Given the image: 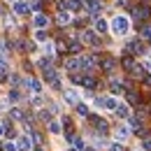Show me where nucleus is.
Returning a JSON list of instances; mask_svg holds the SVG:
<instances>
[{
  "mask_svg": "<svg viewBox=\"0 0 151 151\" xmlns=\"http://www.w3.org/2000/svg\"><path fill=\"white\" fill-rule=\"evenodd\" d=\"M109 30H112L116 37H123V35H128L130 33V19L126 17V14H116L109 23Z\"/></svg>",
  "mask_w": 151,
  "mask_h": 151,
  "instance_id": "f257e3e1",
  "label": "nucleus"
},
{
  "mask_svg": "<svg viewBox=\"0 0 151 151\" xmlns=\"http://www.w3.org/2000/svg\"><path fill=\"white\" fill-rule=\"evenodd\" d=\"M98 56H93V54H86V56H81V70L84 72H93L95 68H98Z\"/></svg>",
  "mask_w": 151,
  "mask_h": 151,
  "instance_id": "f03ea898",
  "label": "nucleus"
},
{
  "mask_svg": "<svg viewBox=\"0 0 151 151\" xmlns=\"http://www.w3.org/2000/svg\"><path fill=\"white\" fill-rule=\"evenodd\" d=\"M79 40L86 42V44H91V47H100V37H98L95 30H84V33L79 35Z\"/></svg>",
  "mask_w": 151,
  "mask_h": 151,
  "instance_id": "7ed1b4c3",
  "label": "nucleus"
},
{
  "mask_svg": "<svg viewBox=\"0 0 151 151\" xmlns=\"http://www.w3.org/2000/svg\"><path fill=\"white\" fill-rule=\"evenodd\" d=\"M84 7H86V12H88L91 17H95V19H98V14L102 12V2H100V0H86Z\"/></svg>",
  "mask_w": 151,
  "mask_h": 151,
  "instance_id": "20e7f679",
  "label": "nucleus"
},
{
  "mask_svg": "<svg viewBox=\"0 0 151 151\" xmlns=\"http://www.w3.org/2000/svg\"><path fill=\"white\" fill-rule=\"evenodd\" d=\"M126 51H128L130 56H137V54H144V44H142V40H132V42H128Z\"/></svg>",
  "mask_w": 151,
  "mask_h": 151,
  "instance_id": "39448f33",
  "label": "nucleus"
},
{
  "mask_svg": "<svg viewBox=\"0 0 151 151\" xmlns=\"http://www.w3.org/2000/svg\"><path fill=\"white\" fill-rule=\"evenodd\" d=\"M33 142H35V139H33L30 135H21V137H19V142H17V144H19V149H21V151H30V149H33V147H35Z\"/></svg>",
  "mask_w": 151,
  "mask_h": 151,
  "instance_id": "423d86ee",
  "label": "nucleus"
},
{
  "mask_svg": "<svg viewBox=\"0 0 151 151\" xmlns=\"http://www.w3.org/2000/svg\"><path fill=\"white\" fill-rule=\"evenodd\" d=\"M65 70L72 72V75H75L77 70H81V56L79 58H68V60H65Z\"/></svg>",
  "mask_w": 151,
  "mask_h": 151,
  "instance_id": "0eeeda50",
  "label": "nucleus"
},
{
  "mask_svg": "<svg viewBox=\"0 0 151 151\" xmlns=\"http://www.w3.org/2000/svg\"><path fill=\"white\" fill-rule=\"evenodd\" d=\"M114 137H116L119 142H126V139L130 137V126H119V128L114 130Z\"/></svg>",
  "mask_w": 151,
  "mask_h": 151,
  "instance_id": "6e6552de",
  "label": "nucleus"
},
{
  "mask_svg": "<svg viewBox=\"0 0 151 151\" xmlns=\"http://www.w3.org/2000/svg\"><path fill=\"white\" fill-rule=\"evenodd\" d=\"M42 79H44V81H51V84H54V81L58 79L56 70H54L51 65H47V68H42Z\"/></svg>",
  "mask_w": 151,
  "mask_h": 151,
  "instance_id": "1a4fd4ad",
  "label": "nucleus"
},
{
  "mask_svg": "<svg viewBox=\"0 0 151 151\" xmlns=\"http://www.w3.org/2000/svg\"><path fill=\"white\" fill-rule=\"evenodd\" d=\"M102 107L109 109V112H114V109L119 107V100H116L114 95H107V98H102Z\"/></svg>",
  "mask_w": 151,
  "mask_h": 151,
  "instance_id": "9d476101",
  "label": "nucleus"
},
{
  "mask_svg": "<svg viewBox=\"0 0 151 151\" xmlns=\"http://www.w3.org/2000/svg\"><path fill=\"white\" fill-rule=\"evenodd\" d=\"M33 23H35V28H47L49 26V17L47 14H35V19H33Z\"/></svg>",
  "mask_w": 151,
  "mask_h": 151,
  "instance_id": "9b49d317",
  "label": "nucleus"
},
{
  "mask_svg": "<svg viewBox=\"0 0 151 151\" xmlns=\"http://www.w3.org/2000/svg\"><path fill=\"white\" fill-rule=\"evenodd\" d=\"M114 112H116L119 119H130V109H128V105H126V102H119V107H116Z\"/></svg>",
  "mask_w": 151,
  "mask_h": 151,
  "instance_id": "f8f14e48",
  "label": "nucleus"
},
{
  "mask_svg": "<svg viewBox=\"0 0 151 151\" xmlns=\"http://www.w3.org/2000/svg\"><path fill=\"white\" fill-rule=\"evenodd\" d=\"M28 12H30V5H26V2H21V0L14 2V14L23 17V14H28Z\"/></svg>",
  "mask_w": 151,
  "mask_h": 151,
  "instance_id": "ddd939ff",
  "label": "nucleus"
},
{
  "mask_svg": "<svg viewBox=\"0 0 151 151\" xmlns=\"http://www.w3.org/2000/svg\"><path fill=\"white\" fill-rule=\"evenodd\" d=\"M56 21L60 23V26L70 23V21H72V14H70V9H60V12H58V17H56Z\"/></svg>",
  "mask_w": 151,
  "mask_h": 151,
  "instance_id": "4468645a",
  "label": "nucleus"
},
{
  "mask_svg": "<svg viewBox=\"0 0 151 151\" xmlns=\"http://www.w3.org/2000/svg\"><path fill=\"white\" fill-rule=\"evenodd\" d=\"M23 84H26V86H28V88H30L33 93H42V84H40L37 79H30V77H28V79H26Z\"/></svg>",
  "mask_w": 151,
  "mask_h": 151,
  "instance_id": "2eb2a0df",
  "label": "nucleus"
},
{
  "mask_svg": "<svg viewBox=\"0 0 151 151\" xmlns=\"http://www.w3.org/2000/svg\"><path fill=\"white\" fill-rule=\"evenodd\" d=\"M88 119H91V123L95 126V130H98V132H107V123H105L102 119H98V116H88Z\"/></svg>",
  "mask_w": 151,
  "mask_h": 151,
  "instance_id": "dca6fc26",
  "label": "nucleus"
},
{
  "mask_svg": "<svg viewBox=\"0 0 151 151\" xmlns=\"http://www.w3.org/2000/svg\"><path fill=\"white\" fill-rule=\"evenodd\" d=\"M107 30H109V23L102 19V17H98L95 19V33H107Z\"/></svg>",
  "mask_w": 151,
  "mask_h": 151,
  "instance_id": "f3484780",
  "label": "nucleus"
},
{
  "mask_svg": "<svg viewBox=\"0 0 151 151\" xmlns=\"http://www.w3.org/2000/svg\"><path fill=\"white\" fill-rule=\"evenodd\" d=\"M132 14H135V19L144 21L147 17H149V7H135V9H132Z\"/></svg>",
  "mask_w": 151,
  "mask_h": 151,
  "instance_id": "a211bd4d",
  "label": "nucleus"
},
{
  "mask_svg": "<svg viewBox=\"0 0 151 151\" xmlns=\"http://www.w3.org/2000/svg\"><path fill=\"white\" fill-rule=\"evenodd\" d=\"M65 102H68V105H77V102H79V95H77V91H75V88L65 91Z\"/></svg>",
  "mask_w": 151,
  "mask_h": 151,
  "instance_id": "6ab92c4d",
  "label": "nucleus"
},
{
  "mask_svg": "<svg viewBox=\"0 0 151 151\" xmlns=\"http://www.w3.org/2000/svg\"><path fill=\"white\" fill-rule=\"evenodd\" d=\"M9 119H14V121H21V119H26V116H23V112H21L19 107H12V109H9Z\"/></svg>",
  "mask_w": 151,
  "mask_h": 151,
  "instance_id": "aec40b11",
  "label": "nucleus"
},
{
  "mask_svg": "<svg viewBox=\"0 0 151 151\" xmlns=\"http://www.w3.org/2000/svg\"><path fill=\"white\" fill-rule=\"evenodd\" d=\"M102 68H105L107 72H112L114 68H116V60H114V58H105V60H102Z\"/></svg>",
  "mask_w": 151,
  "mask_h": 151,
  "instance_id": "412c9836",
  "label": "nucleus"
},
{
  "mask_svg": "<svg viewBox=\"0 0 151 151\" xmlns=\"http://www.w3.org/2000/svg\"><path fill=\"white\" fill-rule=\"evenodd\" d=\"M112 91H114L116 95H119V93H123V91H126V86H123L121 81H116V79H112Z\"/></svg>",
  "mask_w": 151,
  "mask_h": 151,
  "instance_id": "4be33fe9",
  "label": "nucleus"
},
{
  "mask_svg": "<svg viewBox=\"0 0 151 151\" xmlns=\"http://www.w3.org/2000/svg\"><path fill=\"white\" fill-rule=\"evenodd\" d=\"M35 40H37V42H49V37H47V30H44V28H37Z\"/></svg>",
  "mask_w": 151,
  "mask_h": 151,
  "instance_id": "5701e85b",
  "label": "nucleus"
},
{
  "mask_svg": "<svg viewBox=\"0 0 151 151\" xmlns=\"http://www.w3.org/2000/svg\"><path fill=\"white\" fill-rule=\"evenodd\" d=\"M49 130L54 132V135H60V123L58 121H49Z\"/></svg>",
  "mask_w": 151,
  "mask_h": 151,
  "instance_id": "b1692460",
  "label": "nucleus"
},
{
  "mask_svg": "<svg viewBox=\"0 0 151 151\" xmlns=\"http://www.w3.org/2000/svg\"><path fill=\"white\" fill-rule=\"evenodd\" d=\"M81 84H84L86 88H93V86H95V79H93V77H81Z\"/></svg>",
  "mask_w": 151,
  "mask_h": 151,
  "instance_id": "393cba45",
  "label": "nucleus"
},
{
  "mask_svg": "<svg viewBox=\"0 0 151 151\" xmlns=\"http://www.w3.org/2000/svg\"><path fill=\"white\" fill-rule=\"evenodd\" d=\"M75 107H77V112L81 114V116H88V107H86V105H84V102H77Z\"/></svg>",
  "mask_w": 151,
  "mask_h": 151,
  "instance_id": "a878e982",
  "label": "nucleus"
},
{
  "mask_svg": "<svg viewBox=\"0 0 151 151\" xmlns=\"http://www.w3.org/2000/svg\"><path fill=\"white\" fill-rule=\"evenodd\" d=\"M2 149H5V151H17V149H19V144H17V142H5Z\"/></svg>",
  "mask_w": 151,
  "mask_h": 151,
  "instance_id": "bb28decb",
  "label": "nucleus"
},
{
  "mask_svg": "<svg viewBox=\"0 0 151 151\" xmlns=\"http://www.w3.org/2000/svg\"><path fill=\"white\" fill-rule=\"evenodd\" d=\"M51 114H54V112H47V109H42V112H40V119L49 123V121H51Z\"/></svg>",
  "mask_w": 151,
  "mask_h": 151,
  "instance_id": "cd10ccee",
  "label": "nucleus"
},
{
  "mask_svg": "<svg viewBox=\"0 0 151 151\" xmlns=\"http://www.w3.org/2000/svg\"><path fill=\"white\" fill-rule=\"evenodd\" d=\"M72 144H75L79 151H84V149H86V144H84V139H81V137H75V142H72Z\"/></svg>",
  "mask_w": 151,
  "mask_h": 151,
  "instance_id": "c85d7f7f",
  "label": "nucleus"
},
{
  "mask_svg": "<svg viewBox=\"0 0 151 151\" xmlns=\"http://www.w3.org/2000/svg\"><path fill=\"white\" fill-rule=\"evenodd\" d=\"M123 68H128V70H132V68H135V60H132L130 56H126V58H123Z\"/></svg>",
  "mask_w": 151,
  "mask_h": 151,
  "instance_id": "c756f323",
  "label": "nucleus"
},
{
  "mask_svg": "<svg viewBox=\"0 0 151 151\" xmlns=\"http://www.w3.org/2000/svg\"><path fill=\"white\" fill-rule=\"evenodd\" d=\"M109 151H123V144L116 139V142H112V144H109Z\"/></svg>",
  "mask_w": 151,
  "mask_h": 151,
  "instance_id": "7c9ffc66",
  "label": "nucleus"
},
{
  "mask_svg": "<svg viewBox=\"0 0 151 151\" xmlns=\"http://www.w3.org/2000/svg\"><path fill=\"white\" fill-rule=\"evenodd\" d=\"M142 37L151 40V26H144V28H142Z\"/></svg>",
  "mask_w": 151,
  "mask_h": 151,
  "instance_id": "2f4dec72",
  "label": "nucleus"
},
{
  "mask_svg": "<svg viewBox=\"0 0 151 151\" xmlns=\"http://www.w3.org/2000/svg\"><path fill=\"white\" fill-rule=\"evenodd\" d=\"M44 51H47V56H54V54H56V51H54V44H51V42H47Z\"/></svg>",
  "mask_w": 151,
  "mask_h": 151,
  "instance_id": "473e14b6",
  "label": "nucleus"
},
{
  "mask_svg": "<svg viewBox=\"0 0 151 151\" xmlns=\"http://www.w3.org/2000/svg\"><path fill=\"white\" fill-rule=\"evenodd\" d=\"M130 72H132V75H135V77H142V75H144V70H142L139 65H135V68H132Z\"/></svg>",
  "mask_w": 151,
  "mask_h": 151,
  "instance_id": "72a5a7b5",
  "label": "nucleus"
},
{
  "mask_svg": "<svg viewBox=\"0 0 151 151\" xmlns=\"http://www.w3.org/2000/svg\"><path fill=\"white\" fill-rule=\"evenodd\" d=\"M19 98H21V93H19V91H9V100H12V102H17Z\"/></svg>",
  "mask_w": 151,
  "mask_h": 151,
  "instance_id": "f704fd0d",
  "label": "nucleus"
},
{
  "mask_svg": "<svg viewBox=\"0 0 151 151\" xmlns=\"http://www.w3.org/2000/svg\"><path fill=\"white\" fill-rule=\"evenodd\" d=\"M79 49H81L79 42H72V44H70V51H72V54H79Z\"/></svg>",
  "mask_w": 151,
  "mask_h": 151,
  "instance_id": "c9c22d12",
  "label": "nucleus"
},
{
  "mask_svg": "<svg viewBox=\"0 0 151 151\" xmlns=\"http://www.w3.org/2000/svg\"><path fill=\"white\" fill-rule=\"evenodd\" d=\"M128 100H130V102H137V100H139V95H137V93H132V91H130V93H128Z\"/></svg>",
  "mask_w": 151,
  "mask_h": 151,
  "instance_id": "e433bc0d",
  "label": "nucleus"
},
{
  "mask_svg": "<svg viewBox=\"0 0 151 151\" xmlns=\"http://www.w3.org/2000/svg\"><path fill=\"white\" fill-rule=\"evenodd\" d=\"M142 147H144L147 151H151V137H147V139H144V144H142Z\"/></svg>",
  "mask_w": 151,
  "mask_h": 151,
  "instance_id": "4c0bfd02",
  "label": "nucleus"
},
{
  "mask_svg": "<svg viewBox=\"0 0 151 151\" xmlns=\"http://www.w3.org/2000/svg\"><path fill=\"white\" fill-rule=\"evenodd\" d=\"M2 135H7V126H5V123H0V137H2Z\"/></svg>",
  "mask_w": 151,
  "mask_h": 151,
  "instance_id": "58836bf2",
  "label": "nucleus"
},
{
  "mask_svg": "<svg viewBox=\"0 0 151 151\" xmlns=\"http://www.w3.org/2000/svg\"><path fill=\"white\" fill-rule=\"evenodd\" d=\"M0 75H7V72H5V60H2V58H0Z\"/></svg>",
  "mask_w": 151,
  "mask_h": 151,
  "instance_id": "ea45409f",
  "label": "nucleus"
},
{
  "mask_svg": "<svg viewBox=\"0 0 151 151\" xmlns=\"http://www.w3.org/2000/svg\"><path fill=\"white\" fill-rule=\"evenodd\" d=\"M116 5H119V7H126V5H128V0H116Z\"/></svg>",
  "mask_w": 151,
  "mask_h": 151,
  "instance_id": "a19ab883",
  "label": "nucleus"
},
{
  "mask_svg": "<svg viewBox=\"0 0 151 151\" xmlns=\"http://www.w3.org/2000/svg\"><path fill=\"white\" fill-rule=\"evenodd\" d=\"M84 151H93V149H84Z\"/></svg>",
  "mask_w": 151,
  "mask_h": 151,
  "instance_id": "79ce46f5",
  "label": "nucleus"
},
{
  "mask_svg": "<svg viewBox=\"0 0 151 151\" xmlns=\"http://www.w3.org/2000/svg\"><path fill=\"white\" fill-rule=\"evenodd\" d=\"M35 151H42V149H35Z\"/></svg>",
  "mask_w": 151,
  "mask_h": 151,
  "instance_id": "37998d69",
  "label": "nucleus"
},
{
  "mask_svg": "<svg viewBox=\"0 0 151 151\" xmlns=\"http://www.w3.org/2000/svg\"><path fill=\"white\" fill-rule=\"evenodd\" d=\"M149 58H151V54H149Z\"/></svg>",
  "mask_w": 151,
  "mask_h": 151,
  "instance_id": "c03bdc74",
  "label": "nucleus"
}]
</instances>
